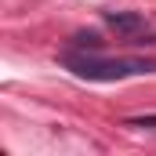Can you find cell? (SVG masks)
<instances>
[{
    "label": "cell",
    "instance_id": "obj_1",
    "mask_svg": "<svg viewBox=\"0 0 156 156\" xmlns=\"http://www.w3.org/2000/svg\"><path fill=\"white\" fill-rule=\"evenodd\" d=\"M62 66L69 73H76L83 80H127V76H142V73H156V58H98L94 51H69L62 55Z\"/></svg>",
    "mask_w": 156,
    "mask_h": 156
},
{
    "label": "cell",
    "instance_id": "obj_2",
    "mask_svg": "<svg viewBox=\"0 0 156 156\" xmlns=\"http://www.w3.org/2000/svg\"><path fill=\"white\" fill-rule=\"evenodd\" d=\"M105 26L109 29H116V33H138V29H145V18L138 15V11H109L105 15Z\"/></svg>",
    "mask_w": 156,
    "mask_h": 156
},
{
    "label": "cell",
    "instance_id": "obj_3",
    "mask_svg": "<svg viewBox=\"0 0 156 156\" xmlns=\"http://www.w3.org/2000/svg\"><path fill=\"white\" fill-rule=\"evenodd\" d=\"M69 44H73V51H83V47H87V51H98V44H102V40L94 37V33H76Z\"/></svg>",
    "mask_w": 156,
    "mask_h": 156
},
{
    "label": "cell",
    "instance_id": "obj_4",
    "mask_svg": "<svg viewBox=\"0 0 156 156\" xmlns=\"http://www.w3.org/2000/svg\"><path fill=\"white\" fill-rule=\"evenodd\" d=\"M127 127H149V131H156V116H131Z\"/></svg>",
    "mask_w": 156,
    "mask_h": 156
}]
</instances>
